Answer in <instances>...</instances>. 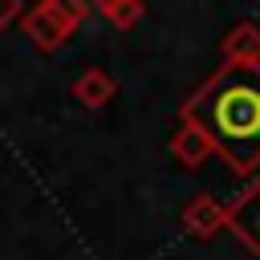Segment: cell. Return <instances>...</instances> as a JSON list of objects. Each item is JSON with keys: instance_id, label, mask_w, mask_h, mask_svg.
Instances as JSON below:
<instances>
[{"instance_id": "1", "label": "cell", "mask_w": 260, "mask_h": 260, "mask_svg": "<svg viewBox=\"0 0 260 260\" xmlns=\"http://www.w3.org/2000/svg\"><path fill=\"white\" fill-rule=\"evenodd\" d=\"M183 122L199 126L215 154L232 171L248 175L260 167V65H223L215 69L187 102Z\"/></svg>"}, {"instance_id": "2", "label": "cell", "mask_w": 260, "mask_h": 260, "mask_svg": "<svg viewBox=\"0 0 260 260\" xmlns=\"http://www.w3.org/2000/svg\"><path fill=\"white\" fill-rule=\"evenodd\" d=\"M228 228L260 256V183H252V187L228 207Z\"/></svg>"}, {"instance_id": "3", "label": "cell", "mask_w": 260, "mask_h": 260, "mask_svg": "<svg viewBox=\"0 0 260 260\" xmlns=\"http://www.w3.org/2000/svg\"><path fill=\"white\" fill-rule=\"evenodd\" d=\"M183 228L195 240H211L219 228H228V207L219 199H211V195H195L187 203V211H183Z\"/></svg>"}, {"instance_id": "4", "label": "cell", "mask_w": 260, "mask_h": 260, "mask_svg": "<svg viewBox=\"0 0 260 260\" xmlns=\"http://www.w3.org/2000/svg\"><path fill=\"white\" fill-rule=\"evenodd\" d=\"M223 65H260V24L240 20L223 37Z\"/></svg>"}, {"instance_id": "5", "label": "cell", "mask_w": 260, "mask_h": 260, "mask_svg": "<svg viewBox=\"0 0 260 260\" xmlns=\"http://www.w3.org/2000/svg\"><path fill=\"white\" fill-rule=\"evenodd\" d=\"M171 154H175L183 167H203V162L215 154V142H211L199 126L183 122V126L175 130V138H171Z\"/></svg>"}, {"instance_id": "6", "label": "cell", "mask_w": 260, "mask_h": 260, "mask_svg": "<svg viewBox=\"0 0 260 260\" xmlns=\"http://www.w3.org/2000/svg\"><path fill=\"white\" fill-rule=\"evenodd\" d=\"M24 37H28V41H32L37 49H45V53L69 41L65 24H61V20H57V16H53V12L45 8V4H37V8H32V12L24 16Z\"/></svg>"}, {"instance_id": "7", "label": "cell", "mask_w": 260, "mask_h": 260, "mask_svg": "<svg viewBox=\"0 0 260 260\" xmlns=\"http://www.w3.org/2000/svg\"><path fill=\"white\" fill-rule=\"evenodd\" d=\"M73 98H77L85 110H102V106L114 98V77H110L106 69L89 65V69L77 73V81H73Z\"/></svg>"}, {"instance_id": "8", "label": "cell", "mask_w": 260, "mask_h": 260, "mask_svg": "<svg viewBox=\"0 0 260 260\" xmlns=\"http://www.w3.org/2000/svg\"><path fill=\"white\" fill-rule=\"evenodd\" d=\"M61 24H65V32H77V24L85 20V0H41Z\"/></svg>"}, {"instance_id": "9", "label": "cell", "mask_w": 260, "mask_h": 260, "mask_svg": "<svg viewBox=\"0 0 260 260\" xmlns=\"http://www.w3.org/2000/svg\"><path fill=\"white\" fill-rule=\"evenodd\" d=\"M142 8H146V0H122V4L110 12V24H114V28H130V24L142 20Z\"/></svg>"}, {"instance_id": "10", "label": "cell", "mask_w": 260, "mask_h": 260, "mask_svg": "<svg viewBox=\"0 0 260 260\" xmlns=\"http://www.w3.org/2000/svg\"><path fill=\"white\" fill-rule=\"evenodd\" d=\"M20 16V0H0V28H8Z\"/></svg>"}, {"instance_id": "11", "label": "cell", "mask_w": 260, "mask_h": 260, "mask_svg": "<svg viewBox=\"0 0 260 260\" xmlns=\"http://www.w3.org/2000/svg\"><path fill=\"white\" fill-rule=\"evenodd\" d=\"M93 4H98V12H106V16H110V12H114L122 0H93Z\"/></svg>"}]
</instances>
